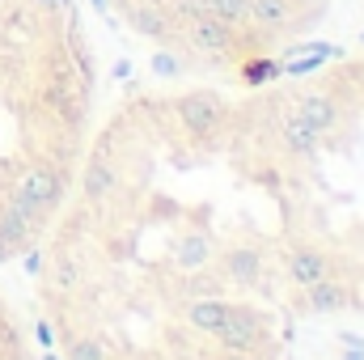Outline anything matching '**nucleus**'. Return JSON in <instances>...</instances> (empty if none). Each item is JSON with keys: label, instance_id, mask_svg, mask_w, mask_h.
Listing matches in <instances>:
<instances>
[{"label": "nucleus", "instance_id": "nucleus-19", "mask_svg": "<svg viewBox=\"0 0 364 360\" xmlns=\"http://www.w3.org/2000/svg\"><path fill=\"white\" fill-rule=\"evenodd\" d=\"M157 73H166V77H170V73H178V64H174L170 55H157Z\"/></svg>", "mask_w": 364, "mask_h": 360}, {"label": "nucleus", "instance_id": "nucleus-9", "mask_svg": "<svg viewBox=\"0 0 364 360\" xmlns=\"http://www.w3.org/2000/svg\"><path fill=\"white\" fill-rule=\"evenodd\" d=\"M296 119H305L318 136L326 132V127H335V119H339V106H335V97H326V93H309V97H301V106H296Z\"/></svg>", "mask_w": 364, "mask_h": 360}, {"label": "nucleus", "instance_id": "nucleus-4", "mask_svg": "<svg viewBox=\"0 0 364 360\" xmlns=\"http://www.w3.org/2000/svg\"><path fill=\"white\" fill-rule=\"evenodd\" d=\"M220 110H225V102H220L216 93H208V90L178 97V119H182V127H186V132H195V136H208V132L220 123Z\"/></svg>", "mask_w": 364, "mask_h": 360}, {"label": "nucleus", "instance_id": "nucleus-18", "mask_svg": "<svg viewBox=\"0 0 364 360\" xmlns=\"http://www.w3.org/2000/svg\"><path fill=\"white\" fill-rule=\"evenodd\" d=\"M272 73H275L272 64H255V68L246 64V81H263V77H272Z\"/></svg>", "mask_w": 364, "mask_h": 360}, {"label": "nucleus", "instance_id": "nucleus-17", "mask_svg": "<svg viewBox=\"0 0 364 360\" xmlns=\"http://www.w3.org/2000/svg\"><path fill=\"white\" fill-rule=\"evenodd\" d=\"M68 360H106V344L97 335H81L68 344Z\"/></svg>", "mask_w": 364, "mask_h": 360}, {"label": "nucleus", "instance_id": "nucleus-16", "mask_svg": "<svg viewBox=\"0 0 364 360\" xmlns=\"http://www.w3.org/2000/svg\"><path fill=\"white\" fill-rule=\"evenodd\" d=\"M51 280H55L60 288H77V284H81V259H77V255H55V259H51Z\"/></svg>", "mask_w": 364, "mask_h": 360}, {"label": "nucleus", "instance_id": "nucleus-22", "mask_svg": "<svg viewBox=\"0 0 364 360\" xmlns=\"http://www.w3.org/2000/svg\"><path fill=\"white\" fill-rule=\"evenodd\" d=\"M225 360H255L250 352H233V356H225Z\"/></svg>", "mask_w": 364, "mask_h": 360}, {"label": "nucleus", "instance_id": "nucleus-3", "mask_svg": "<svg viewBox=\"0 0 364 360\" xmlns=\"http://www.w3.org/2000/svg\"><path fill=\"white\" fill-rule=\"evenodd\" d=\"M216 339L229 348V352H255L259 344H263V322H259V314H250V309H229V318L220 322V331H216Z\"/></svg>", "mask_w": 364, "mask_h": 360}, {"label": "nucleus", "instance_id": "nucleus-1", "mask_svg": "<svg viewBox=\"0 0 364 360\" xmlns=\"http://www.w3.org/2000/svg\"><path fill=\"white\" fill-rule=\"evenodd\" d=\"M182 38H186L199 55H229V51H237V26H229V21H220V17H212V13L186 17Z\"/></svg>", "mask_w": 364, "mask_h": 360}, {"label": "nucleus", "instance_id": "nucleus-6", "mask_svg": "<svg viewBox=\"0 0 364 360\" xmlns=\"http://www.w3.org/2000/svg\"><path fill=\"white\" fill-rule=\"evenodd\" d=\"M348 301H352V288H343L335 280L305 284V309L309 314H339V309H348Z\"/></svg>", "mask_w": 364, "mask_h": 360}, {"label": "nucleus", "instance_id": "nucleus-13", "mask_svg": "<svg viewBox=\"0 0 364 360\" xmlns=\"http://www.w3.org/2000/svg\"><path fill=\"white\" fill-rule=\"evenodd\" d=\"M229 309H233L229 301H195V305L186 309V322H191L195 331H212V335H216L220 322L229 318Z\"/></svg>", "mask_w": 364, "mask_h": 360}, {"label": "nucleus", "instance_id": "nucleus-20", "mask_svg": "<svg viewBox=\"0 0 364 360\" xmlns=\"http://www.w3.org/2000/svg\"><path fill=\"white\" fill-rule=\"evenodd\" d=\"M34 4H38V9H47V13H55V9H64L68 0H34Z\"/></svg>", "mask_w": 364, "mask_h": 360}, {"label": "nucleus", "instance_id": "nucleus-14", "mask_svg": "<svg viewBox=\"0 0 364 360\" xmlns=\"http://www.w3.org/2000/svg\"><path fill=\"white\" fill-rule=\"evenodd\" d=\"M279 136H284V144L296 149V153H314V149H318V132H314L305 119H296V115L279 123Z\"/></svg>", "mask_w": 364, "mask_h": 360}, {"label": "nucleus", "instance_id": "nucleus-21", "mask_svg": "<svg viewBox=\"0 0 364 360\" xmlns=\"http://www.w3.org/2000/svg\"><path fill=\"white\" fill-rule=\"evenodd\" d=\"M4 259H13V246H9V242L0 238V263H4Z\"/></svg>", "mask_w": 364, "mask_h": 360}, {"label": "nucleus", "instance_id": "nucleus-23", "mask_svg": "<svg viewBox=\"0 0 364 360\" xmlns=\"http://www.w3.org/2000/svg\"><path fill=\"white\" fill-rule=\"evenodd\" d=\"M144 4H170V0H144Z\"/></svg>", "mask_w": 364, "mask_h": 360}, {"label": "nucleus", "instance_id": "nucleus-5", "mask_svg": "<svg viewBox=\"0 0 364 360\" xmlns=\"http://www.w3.org/2000/svg\"><path fill=\"white\" fill-rule=\"evenodd\" d=\"M127 21H132V30H136V34L157 38V43H166V38L174 34V17L166 13V4H144V0H132V4H127Z\"/></svg>", "mask_w": 364, "mask_h": 360}, {"label": "nucleus", "instance_id": "nucleus-8", "mask_svg": "<svg viewBox=\"0 0 364 360\" xmlns=\"http://www.w3.org/2000/svg\"><path fill=\"white\" fill-rule=\"evenodd\" d=\"M220 268H225V275H229L233 284L250 288V284H259V275H263V259H259V250L237 246V250H229V255L220 259Z\"/></svg>", "mask_w": 364, "mask_h": 360}, {"label": "nucleus", "instance_id": "nucleus-2", "mask_svg": "<svg viewBox=\"0 0 364 360\" xmlns=\"http://www.w3.org/2000/svg\"><path fill=\"white\" fill-rule=\"evenodd\" d=\"M13 191H21L34 208L51 212V208L60 203V195H64V179H60V170H51L47 162H38V166H30L21 179L13 182Z\"/></svg>", "mask_w": 364, "mask_h": 360}, {"label": "nucleus", "instance_id": "nucleus-10", "mask_svg": "<svg viewBox=\"0 0 364 360\" xmlns=\"http://www.w3.org/2000/svg\"><path fill=\"white\" fill-rule=\"evenodd\" d=\"M288 275L305 288V284L326 280V275H331V263H326V255H318V250H292V255H288Z\"/></svg>", "mask_w": 364, "mask_h": 360}, {"label": "nucleus", "instance_id": "nucleus-15", "mask_svg": "<svg viewBox=\"0 0 364 360\" xmlns=\"http://www.w3.org/2000/svg\"><path fill=\"white\" fill-rule=\"evenodd\" d=\"M199 13H212L229 26H250V0H199Z\"/></svg>", "mask_w": 364, "mask_h": 360}, {"label": "nucleus", "instance_id": "nucleus-7", "mask_svg": "<svg viewBox=\"0 0 364 360\" xmlns=\"http://www.w3.org/2000/svg\"><path fill=\"white\" fill-rule=\"evenodd\" d=\"M81 191H85V199H90V203H102V199H110V195L119 191V170H114L106 157H93L90 170H85V182H81Z\"/></svg>", "mask_w": 364, "mask_h": 360}, {"label": "nucleus", "instance_id": "nucleus-12", "mask_svg": "<svg viewBox=\"0 0 364 360\" xmlns=\"http://www.w3.org/2000/svg\"><path fill=\"white\" fill-rule=\"evenodd\" d=\"M292 21V4L288 0H250V26L259 30H284Z\"/></svg>", "mask_w": 364, "mask_h": 360}, {"label": "nucleus", "instance_id": "nucleus-11", "mask_svg": "<svg viewBox=\"0 0 364 360\" xmlns=\"http://www.w3.org/2000/svg\"><path fill=\"white\" fill-rule=\"evenodd\" d=\"M212 255H216V246H212L208 233H182V242L174 246V259H178V268H186V271L208 268Z\"/></svg>", "mask_w": 364, "mask_h": 360}]
</instances>
